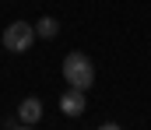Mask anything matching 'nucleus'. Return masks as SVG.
Instances as JSON below:
<instances>
[{
	"mask_svg": "<svg viewBox=\"0 0 151 130\" xmlns=\"http://www.w3.org/2000/svg\"><path fill=\"white\" fill-rule=\"evenodd\" d=\"M18 120H21L25 127H35L39 120H42V102H39L35 95L21 98V106H18Z\"/></svg>",
	"mask_w": 151,
	"mask_h": 130,
	"instance_id": "nucleus-4",
	"label": "nucleus"
},
{
	"mask_svg": "<svg viewBox=\"0 0 151 130\" xmlns=\"http://www.w3.org/2000/svg\"><path fill=\"white\" fill-rule=\"evenodd\" d=\"M63 81L70 88H84V91H88V88L95 85V63H91L84 53H77V49L67 53V56H63Z\"/></svg>",
	"mask_w": 151,
	"mask_h": 130,
	"instance_id": "nucleus-1",
	"label": "nucleus"
},
{
	"mask_svg": "<svg viewBox=\"0 0 151 130\" xmlns=\"http://www.w3.org/2000/svg\"><path fill=\"white\" fill-rule=\"evenodd\" d=\"M88 109V98H84V88H67L60 95V113L63 116H84Z\"/></svg>",
	"mask_w": 151,
	"mask_h": 130,
	"instance_id": "nucleus-3",
	"label": "nucleus"
},
{
	"mask_svg": "<svg viewBox=\"0 0 151 130\" xmlns=\"http://www.w3.org/2000/svg\"><path fill=\"white\" fill-rule=\"evenodd\" d=\"M56 32H60V21L56 18H39L35 21V35L39 39H56Z\"/></svg>",
	"mask_w": 151,
	"mask_h": 130,
	"instance_id": "nucleus-5",
	"label": "nucleus"
},
{
	"mask_svg": "<svg viewBox=\"0 0 151 130\" xmlns=\"http://www.w3.org/2000/svg\"><path fill=\"white\" fill-rule=\"evenodd\" d=\"M35 39H39L35 25H28V21H11V25L4 28V46H7L11 53H28Z\"/></svg>",
	"mask_w": 151,
	"mask_h": 130,
	"instance_id": "nucleus-2",
	"label": "nucleus"
}]
</instances>
